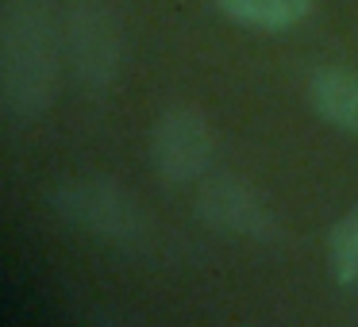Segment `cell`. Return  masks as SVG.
<instances>
[{"mask_svg": "<svg viewBox=\"0 0 358 327\" xmlns=\"http://www.w3.org/2000/svg\"><path fill=\"white\" fill-rule=\"evenodd\" d=\"M308 104L327 127L358 139V73L347 66H320L308 78Z\"/></svg>", "mask_w": 358, "mask_h": 327, "instance_id": "6", "label": "cell"}, {"mask_svg": "<svg viewBox=\"0 0 358 327\" xmlns=\"http://www.w3.org/2000/svg\"><path fill=\"white\" fill-rule=\"evenodd\" d=\"M193 212L204 227L216 235H231V239L247 242H278L281 239V219L266 193L247 181L243 173H204L196 181Z\"/></svg>", "mask_w": 358, "mask_h": 327, "instance_id": "5", "label": "cell"}, {"mask_svg": "<svg viewBox=\"0 0 358 327\" xmlns=\"http://www.w3.org/2000/svg\"><path fill=\"white\" fill-rule=\"evenodd\" d=\"M150 166L166 185H196L216 154V127L193 101H173L155 116L147 135Z\"/></svg>", "mask_w": 358, "mask_h": 327, "instance_id": "4", "label": "cell"}, {"mask_svg": "<svg viewBox=\"0 0 358 327\" xmlns=\"http://www.w3.org/2000/svg\"><path fill=\"white\" fill-rule=\"evenodd\" d=\"M62 35H66V66L73 73V85L93 101L116 89L124 70V20H120L112 0H70L62 12Z\"/></svg>", "mask_w": 358, "mask_h": 327, "instance_id": "3", "label": "cell"}, {"mask_svg": "<svg viewBox=\"0 0 358 327\" xmlns=\"http://www.w3.org/2000/svg\"><path fill=\"white\" fill-rule=\"evenodd\" d=\"M47 204L66 227L104 242V247L135 250L150 235V219L139 196L127 185H120L116 177H104V173L58 177L47 189Z\"/></svg>", "mask_w": 358, "mask_h": 327, "instance_id": "2", "label": "cell"}, {"mask_svg": "<svg viewBox=\"0 0 358 327\" xmlns=\"http://www.w3.org/2000/svg\"><path fill=\"white\" fill-rule=\"evenodd\" d=\"M66 62L55 0H0V112L31 124L58 101Z\"/></svg>", "mask_w": 358, "mask_h": 327, "instance_id": "1", "label": "cell"}, {"mask_svg": "<svg viewBox=\"0 0 358 327\" xmlns=\"http://www.w3.org/2000/svg\"><path fill=\"white\" fill-rule=\"evenodd\" d=\"M220 8L255 31H289L312 12V0H220Z\"/></svg>", "mask_w": 358, "mask_h": 327, "instance_id": "7", "label": "cell"}, {"mask_svg": "<svg viewBox=\"0 0 358 327\" xmlns=\"http://www.w3.org/2000/svg\"><path fill=\"white\" fill-rule=\"evenodd\" d=\"M327 273L343 289L358 285V204L327 235Z\"/></svg>", "mask_w": 358, "mask_h": 327, "instance_id": "8", "label": "cell"}]
</instances>
